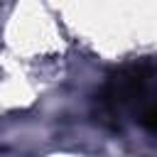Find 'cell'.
Wrapping results in <instances>:
<instances>
[{
  "instance_id": "cell-1",
  "label": "cell",
  "mask_w": 157,
  "mask_h": 157,
  "mask_svg": "<svg viewBox=\"0 0 157 157\" xmlns=\"http://www.w3.org/2000/svg\"><path fill=\"white\" fill-rule=\"evenodd\" d=\"M155 81L157 69L150 56L115 71L96 96L98 120L113 130H120L125 123L135 120L152 132L157 128Z\"/></svg>"
}]
</instances>
